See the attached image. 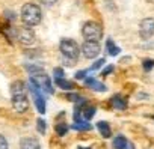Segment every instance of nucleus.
<instances>
[{
    "mask_svg": "<svg viewBox=\"0 0 154 149\" xmlns=\"http://www.w3.org/2000/svg\"><path fill=\"white\" fill-rule=\"evenodd\" d=\"M41 18H42V14H41V9H39L38 5L26 3L23 6V9H21V20H23V23L27 27H33V26L39 24Z\"/></svg>",
    "mask_w": 154,
    "mask_h": 149,
    "instance_id": "f257e3e1",
    "label": "nucleus"
},
{
    "mask_svg": "<svg viewBox=\"0 0 154 149\" xmlns=\"http://www.w3.org/2000/svg\"><path fill=\"white\" fill-rule=\"evenodd\" d=\"M82 33L85 36L86 41H95L98 42L103 36V30H101V26L94 23V21H88L83 24V29H82Z\"/></svg>",
    "mask_w": 154,
    "mask_h": 149,
    "instance_id": "f03ea898",
    "label": "nucleus"
},
{
    "mask_svg": "<svg viewBox=\"0 0 154 149\" xmlns=\"http://www.w3.org/2000/svg\"><path fill=\"white\" fill-rule=\"evenodd\" d=\"M59 47H60V53L63 54V57L77 60V57H79V54H80L79 45H77V42L72 41V39H62Z\"/></svg>",
    "mask_w": 154,
    "mask_h": 149,
    "instance_id": "7ed1b4c3",
    "label": "nucleus"
},
{
    "mask_svg": "<svg viewBox=\"0 0 154 149\" xmlns=\"http://www.w3.org/2000/svg\"><path fill=\"white\" fill-rule=\"evenodd\" d=\"M30 82L38 88V89H42L48 94H53V88H51V82L48 79V76L45 72H36V74H32V77H30Z\"/></svg>",
    "mask_w": 154,
    "mask_h": 149,
    "instance_id": "20e7f679",
    "label": "nucleus"
},
{
    "mask_svg": "<svg viewBox=\"0 0 154 149\" xmlns=\"http://www.w3.org/2000/svg\"><path fill=\"white\" fill-rule=\"evenodd\" d=\"M139 35L142 39H149L154 35V18H145L140 21Z\"/></svg>",
    "mask_w": 154,
    "mask_h": 149,
    "instance_id": "39448f33",
    "label": "nucleus"
},
{
    "mask_svg": "<svg viewBox=\"0 0 154 149\" xmlns=\"http://www.w3.org/2000/svg\"><path fill=\"white\" fill-rule=\"evenodd\" d=\"M100 50H101L100 48V44L95 42V41H85L83 45H82V51H83L85 57H88V59L97 57L98 53H100Z\"/></svg>",
    "mask_w": 154,
    "mask_h": 149,
    "instance_id": "423d86ee",
    "label": "nucleus"
},
{
    "mask_svg": "<svg viewBox=\"0 0 154 149\" xmlns=\"http://www.w3.org/2000/svg\"><path fill=\"white\" fill-rule=\"evenodd\" d=\"M12 104H14V109L20 113L26 112L29 109V100H27V95L26 94H12Z\"/></svg>",
    "mask_w": 154,
    "mask_h": 149,
    "instance_id": "0eeeda50",
    "label": "nucleus"
},
{
    "mask_svg": "<svg viewBox=\"0 0 154 149\" xmlns=\"http://www.w3.org/2000/svg\"><path fill=\"white\" fill-rule=\"evenodd\" d=\"M18 41L21 42V44H32L33 41H35V35H33V32H32V29L30 27H23V29H20L18 30Z\"/></svg>",
    "mask_w": 154,
    "mask_h": 149,
    "instance_id": "6e6552de",
    "label": "nucleus"
},
{
    "mask_svg": "<svg viewBox=\"0 0 154 149\" xmlns=\"http://www.w3.org/2000/svg\"><path fill=\"white\" fill-rule=\"evenodd\" d=\"M20 149H41V145L33 137H24L20 142Z\"/></svg>",
    "mask_w": 154,
    "mask_h": 149,
    "instance_id": "1a4fd4ad",
    "label": "nucleus"
},
{
    "mask_svg": "<svg viewBox=\"0 0 154 149\" xmlns=\"http://www.w3.org/2000/svg\"><path fill=\"white\" fill-rule=\"evenodd\" d=\"M85 83H86L88 88H91V89H94V91H98V92H104V91H106V86H104L103 83H100L98 80H95V79H86Z\"/></svg>",
    "mask_w": 154,
    "mask_h": 149,
    "instance_id": "9d476101",
    "label": "nucleus"
},
{
    "mask_svg": "<svg viewBox=\"0 0 154 149\" xmlns=\"http://www.w3.org/2000/svg\"><path fill=\"white\" fill-rule=\"evenodd\" d=\"M11 92L12 94H26L27 92V88H26V85L23 82L17 80V82H14L11 85Z\"/></svg>",
    "mask_w": 154,
    "mask_h": 149,
    "instance_id": "9b49d317",
    "label": "nucleus"
},
{
    "mask_svg": "<svg viewBox=\"0 0 154 149\" xmlns=\"http://www.w3.org/2000/svg\"><path fill=\"white\" fill-rule=\"evenodd\" d=\"M127 143H128V140H127L124 136H116V137L113 139L112 146H113L115 149H124V148L127 146Z\"/></svg>",
    "mask_w": 154,
    "mask_h": 149,
    "instance_id": "f8f14e48",
    "label": "nucleus"
},
{
    "mask_svg": "<svg viewBox=\"0 0 154 149\" xmlns=\"http://www.w3.org/2000/svg\"><path fill=\"white\" fill-rule=\"evenodd\" d=\"M97 128H98V131H100V134L103 136V137H110V127H109V124L107 122H98L97 124Z\"/></svg>",
    "mask_w": 154,
    "mask_h": 149,
    "instance_id": "ddd939ff",
    "label": "nucleus"
},
{
    "mask_svg": "<svg viewBox=\"0 0 154 149\" xmlns=\"http://www.w3.org/2000/svg\"><path fill=\"white\" fill-rule=\"evenodd\" d=\"M112 106H113L115 109H118V110H124V109L127 107V103H125L119 95H116V97L112 98Z\"/></svg>",
    "mask_w": 154,
    "mask_h": 149,
    "instance_id": "4468645a",
    "label": "nucleus"
},
{
    "mask_svg": "<svg viewBox=\"0 0 154 149\" xmlns=\"http://www.w3.org/2000/svg\"><path fill=\"white\" fill-rule=\"evenodd\" d=\"M106 47H107V53H109L110 56H116V54L119 53V47H116V44H115L112 39H109V41H107Z\"/></svg>",
    "mask_w": 154,
    "mask_h": 149,
    "instance_id": "2eb2a0df",
    "label": "nucleus"
},
{
    "mask_svg": "<svg viewBox=\"0 0 154 149\" xmlns=\"http://www.w3.org/2000/svg\"><path fill=\"white\" fill-rule=\"evenodd\" d=\"M72 130H79V131H88V130H91L92 127H91V124H88V122H75L72 127H71Z\"/></svg>",
    "mask_w": 154,
    "mask_h": 149,
    "instance_id": "dca6fc26",
    "label": "nucleus"
},
{
    "mask_svg": "<svg viewBox=\"0 0 154 149\" xmlns=\"http://www.w3.org/2000/svg\"><path fill=\"white\" fill-rule=\"evenodd\" d=\"M56 85H57L59 88H62V89H71V88L74 86L71 82H68V80H65V79H56Z\"/></svg>",
    "mask_w": 154,
    "mask_h": 149,
    "instance_id": "f3484780",
    "label": "nucleus"
},
{
    "mask_svg": "<svg viewBox=\"0 0 154 149\" xmlns=\"http://www.w3.org/2000/svg\"><path fill=\"white\" fill-rule=\"evenodd\" d=\"M94 115H95V107H86L83 110V119L85 121H89Z\"/></svg>",
    "mask_w": 154,
    "mask_h": 149,
    "instance_id": "a211bd4d",
    "label": "nucleus"
},
{
    "mask_svg": "<svg viewBox=\"0 0 154 149\" xmlns=\"http://www.w3.org/2000/svg\"><path fill=\"white\" fill-rule=\"evenodd\" d=\"M66 131H68V125H65V124H59V125H56V133H57L59 136H65Z\"/></svg>",
    "mask_w": 154,
    "mask_h": 149,
    "instance_id": "6ab92c4d",
    "label": "nucleus"
},
{
    "mask_svg": "<svg viewBox=\"0 0 154 149\" xmlns=\"http://www.w3.org/2000/svg\"><path fill=\"white\" fill-rule=\"evenodd\" d=\"M36 125H38V131L41 133V134H44L45 133V130H47V125H45V122H44V119H38V122H36Z\"/></svg>",
    "mask_w": 154,
    "mask_h": 149,
    "instance_id": "aec40b11",
    "label": "nucleus"
},
{
    "mask_svg": "<svg viewBox=\"0 0 154 149\" xmlns=\"http://www.w3.org/2000/svg\"><path fill=\"white\" fill-rule=\"evenodd\" d=\"M68 100H69V101H74V103H85V100H83L82 97H79L77 94H69V95H68Z\"/></svg>",
    "mask_w": 154,
    "mask_h": 149,
    "instance_id": "412c9836",
    "label": "nucleus"
},
{
    "mask_svg": "<svg viewBox=\"0 0 154 149\" xmlns=\"http://www.w3.org/2000/svg\"><path fill=\"white\" fill-rule=\"evenodd\" d=\"M0 149H8V140L3 134H0Z\"/></svg>",
    "mask_w": 154,
    "mask_h": 149,
    "instance_id": "4be33fe9",
    "label": "nucleus"
},
{
    "mask_svg": "<svg viewBox=\"0 0 154 149\" xmlns=\"http://www.w3.org/2000/svg\"><path fill=\"white\" fill-rule=\"evenodd\" d=\"M152 66H154V62H152V60H145V62H143V69H145V71H149Z\"/></svg>",
    "mask_w": 154,
    "mask_h": 149,
    "instance_id": "5701e85b",
    "label": "nucleus"
},
{
    "mask_svg": "<svg viewBox=\"0 0 154 149\" xmlns=\"http://www.w3.org/2000/svg\"><path fill=\"white\" fill-rule=\"evenodd\" d=\"M88 72H89V69H85V71H80V72H77V74H75V79H85Z\"/></svg>",
    "mask_w": 154,
    "mask_h": 149,
    "instance_id": "b1692460",
    "label": "nucleus"
},
{
    "mask_svg": "<svg viewBox=\"0 0 154 149\" xmlns=\"http://www.w3.org/2000/svg\"><path fill=\"white\" fill-rule=\"evenodd\" d=\"M62 62H63V65H66V66H72V65H74V63H75L77 60H72V59L63 57V60H62Z\"/></svg>",
    "mask_w": 154,
    "mask_h": 149,
    "instance_id": "393cba45",
    "label": "nucleus"
},
{
    "mask_svg": "<svg viewBox=\"0 0 154 149\" xmlns=\"http://www.w3.org/2000/svg\"><path fill=\"white\" fill-rule=\"evenodd\" d=\"M54 77H56V79H63V71L59 69V68H56V69H54Z\"/></svg>",
    "mask_w": 154,
    "mask_h": 149,
    "instance_id": "a878e982",
    "label": "nucleus"
},
{
    "mask_svg": "<svg viewBox=\"0 0 154 149\" xmlns=\"http://www.w3.org/2000/svg\"><path fill=\"white\" fill-rule=\"evenodd\" d=\"M103 63H104V59H100L98 62H95V63L92 65V68H91V69H98V68H100Z\"/></svg>",
    "mask_w": 154,
    "mask_h": 149,
    "instance_id": "bb28decb",
    "label": "nucleus"
},
{
    "mask_svg": "<svg viewBox=\"0 0 154 149\" xmlns=\"http://www.w3.org/2000/svg\"><path fill=\"white\" fill-rule=\"evenodd\" d=\"M112 69H113V66H112V65H109L107 68H104V71H103V76H107V74H110V72H112Z\"/></svg>",
    "mask_w": 154,
    "mask_h": 149,
    "instance_id": "cd10ccee",
    "label": "nucleus"
},
{
    "mask_svg": "<svg viewBox=\"0 0 154 149\" xmlns=\"http://www.w3.org/2000/svg\"><path fill=\"white\" fill-rule=\"evenodd\" d=\"M41 3H44V5H53V3H56L57 0H39Z\"/></svg>",
    "mask_w": 154,
    "mask_h": 149,
    "instance_id": "c85d7f7f",
    "label": "nucleus"
},
{
    "mask_svg": "<svg viewBox=\"0 0 154 149\" xmlns=\"http://www.w3.org/2000/svg\"><path fill=\"white\" fill-rule=\"evenodd\" d=\"M124 149H134V146H133L131 143H127V146H125Z\"/></svg>",
    "mask_w": 154,
    "mask_h": 149,
    "instance_id": "c756f323",
    "label": "nucleus"
},
{
    "mask_svg": "<svg viewBox=\"0 0 154 149\" xmlns=\"http://www.w3.org/2000/svg\"><path fill=\"white\" fill-rule=\"evenodd\" d=\"M79 149H91V148H79Z\"/></svg>",
    "mask_w": 154,
    "mask_h": 149,
    "instance_id": "7c9ffc66",
    "label": "nucleus"
}]
</instances>
